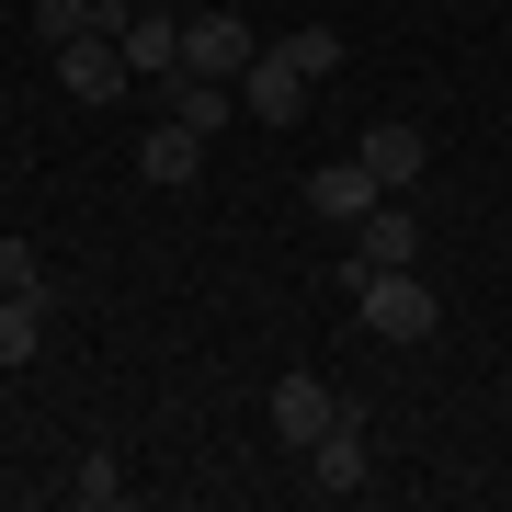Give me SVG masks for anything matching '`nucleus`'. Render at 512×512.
<instances>
[{
	"instance_id": "obj_13",
	"label": "nucleus",
	"mask_w": 512,
	"mask_h": 512,
	"mask_svg": "<svg viewBox=\"0 0 512 512\" xmlns=\"http://www.w3.org/2000/svg\"><path fill=\"white\" fill-rule=\"evenodd\" d=\"M69 501H80V512H114V501H126V456H114V444H92V456L69 467Z\"/></svg>"
},
{
	"instance_id": "obj_9",
	"label": "nucleus",
	"mask_w": 512,
	"mask_h": 512,
	"mask_svg": "<svg viewBox=\"0 0 512 512\" xmlns=\"http://www.w3.org/2000/svg\"><path fill=\"white\" fill-rule=\"evenodd\" d=\"M194 171H205V137H194V126H171V114H160V126L137 137V183H160V194H183Z\"/></svg>"
},
{
	"instance_id": "obj_15",
	"label": "nucleus",
	"mask_w": 512,
	"mask_h": 512,
	"mask_svg": "<svg viewBox=\"0 0 512 512\" xmlns=\"http://www.w3.org/2000/svg\"><path fill=\"white\" fill-rule=\"evenodd\" d=\"M0 296H46V251L35 239H0Z\"/></svg>"
},
{
	"instance_id": "obj_16",
	"label": "nucleus",
	"mask_w": 512,
	"mask_h": 512,
	"mask_svg": "<svg viewBox=\"0 0 512 512\" xmlns=\"http://www.w3.org/2000/svg\"><path fill=\"white\" fill-rule=\"evenodd\" d=\"M285 57H296L308 80H330V69H342V35H330V23H296V35H285Z\"/></svg>"
},
{
	"instance_id": "obj_11",
	"label": "nucleus",
	"mask_w": 512,
	"mask_h": 512,
	"mask_svg": "<svg viewBox=\"0 0 512 512\" xmlns=\"http://www.w3.org/2000/svg\"><path fill=\"white\" fill-rule=\"evenodd\" d=\"M376 194H387V183H376L365 160H330V171H308V205H319L330 228H365V205H376Z\"/></svg>"
},
{
	"instance_id": "obj_6",
	"label": "nucleus",
	"mask_w": 512,
	"mask_h": 512,
	"mask_svg": "<svg viewBox=\"0 0 512 512\" xmlns=\"http://www.w3.org/2000/svg\"><path fill=\"white\" fill-rule=\"evenodd\" d=\"M251 23H228V12H183V69L194 80H239V69H251Z\"/></svg>"
},
{
	"instance_id": "obj_1",
	"label": "nucleus",
	"mask_w": 512,
	"mask_h": 512,
	"mask_svg": "<svg viewBox=\"0 0 512 512\" xmlns=\"http://www.w3.org/2000/svg\"><path fill=\"white\" fill-rule=\"evenodd\" d=\"M330 296H353V319H365L376 342H433L444 330V296L421 285V262H342Z\"/></svg>"
},
{
	"instance_id": "obj_14",
	"label": "nucleus",
	"mask_w": 512,
	"mask_h": 512,
	"mask_svg": "<svg viewBox=\"0 0 512 512\" xmlns=\"http://www.w3.org/2000/svg\"><path fill=\"white\" fill-rule=\"evenodd\" d=\"M46 342V296H0V365H35Z\"/></svg>"
},
{
	"instance_id": "obj_4",
	"label": "nucleus",
	"mask_w": 512,
	"mask_h": 512,
	"mask_svg": "<svg viewBox=\"0 0 512 512\" xmlns=\"http://www.w3.org/2000/svg\"><path fill=\"white\" fill-rule=\"evenodd\" d=\"M126 35H69V46H57V92H69V103H114V92H126Z\"/></svg>"
},
{
	"instance_id": "obj_8",
	"label": "nucleus",
	"mask_w": 512,
	"mask_h": 512,
	"mask_svg": "<svg viewBox=\"0 0 512 512\" xmlns=\"http://www.w3.org/2000/svg\"><path fill=\"white\" fill-rule=\"evenodd\" d=\"M353 262H421V205L410 194H376L365 228H353Z\"/></svg>"
},
{
	"instance_id": "obj_3",
	"label": "nucleus",
	"mask_w": 512,
	"mask_h": 512,
	"mask_svg": "<svg viewBox=\"0 0 512 512\" xmlns=\"http://www.w3.org/2000/svg\"><path fill=\"white\" fill-rule=\"evenodd\" d=\"M308 92H319V80L296 69L285 46H262L251 69H239V114H251V126H296V114H308Z\"/></svg>"
},
{
	"instance_id": "obj_10",
	"label": "nucleus",
	"mask_w": 512,
	"mask_h": 512,
	"mask_svg": "<svg viewBox=\"0 0 512 512\" xmlns=\"http://www.w3.org/2000/svg\"><path fill=\"white\" fill-rule=\"evenodd\" d=\"M160 114H171V126H194V137H217L228 114H239V80H194V69H171V80H160Z\"/></svg>"
},
{
	"instance_id": "obj_7",
	"label": "nucleus",
	"mask_w": 512,
	"mask_h": 512,
	"mask_svg": "<svg viewBox=\"0 0 512 512\" xmlns=\"http://www.w3.org/2000/svg\"><path fill=\"white\" fill-rule=\"evenodd\" d=\"M330 421H342V387H330V376H308V365L274 376V433H285V444H319Z\"/></svg>"
},
{
	"instance_id": "obj_5",
	"label": "nucleus",
	"mask_w": 512,
	"mask_h": 512,
	"mask_svg": "<svg viewBox=\"0 0 512 512\" xmlns=\"http://www.w3.org/2000/svg\"><path fill=\"white\" fill-rule=\"evenodd\" d=\"M353 160H365L387 194H421V171H433V137H421L410 114H387V126H365V148H353Z\"/></svg>"
},
{
	"instance_id": "obj_12",
	"label": "nucleus",
	"mask_w": 512,
	"mask_h": 512,
	"mask_svg": "<svg viewBox=\"0 0 512 512\" xmlns=\"http://www.w3.org/2000/svg\"><path fill=\"white\" fill-rule=\"evenodd\" d=\"M126 69H137V80H171V69H183V23L126 12Z\"/></svg>"
},
{
	"instance_id": "obj_2",
	"label": "nucleus",
	"mask_w": 512,
	"mask_h": 512,
	"mask_svg": "<svg viewBox=\"0 0 512 512\" xmlns=\"http://www.w3.org/2000/svg\"><path fill=\"white\" fill-rule=\"evenodd\" d=\"M376 421H365V399H342V421H330V433L308 444V490L319 501H353V490H376Z\"/></svg>"
}]
</instances>
